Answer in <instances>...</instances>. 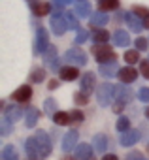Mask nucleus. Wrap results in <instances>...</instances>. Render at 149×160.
Masks as SVG:
<instances>
[{
    "label": "nucleus",
    "instance_id": "obj_1",
    "mask_svg": "<svg viewBox=\"0 0 149 160\" xmlns=\"http://www.w3.org/2000/svg\"><path fill=\"white\" fill-rule=\"evenodd\" d=\"M93 55L95 58L100 62V64H108V62H113L115 60V53L111 47H108L106 43H96L93 47Z\"/></svg>",
    "mask_w": 149,
    "mask_h": 160
},
{
    "label": "nucleus",
    "instance_id": "obj_10",
    "mask_svg": "<svg viewBox=\"0 0 149 160\" xmlns=\"http://www.w3.org/2000/svg\"><path fill=\"white\" fill-rule=\"evenodd\" d=\"M117 75H119V79H121L123 83H132V81H136V77H138V72H136L134 68L126 66V68H121Z\"/></svg>",
    "mask_w": 149,
    "mask_h": 160
},
{
    "label": "nucleus",
    "instance_id": "obj_32",
    "mask_svg": "<svg viewBox=\"0 0 149 160\" xmlns=\"http://www.w3.org/2000/svg\"><path fill=\"white\" fill-rule=\"evenodd\" d=\"M125 60H126L128 64L138 62V60H140V53H138V49H130V51H126V53H125Z\"/></svg>",
    "mask_w": 149,
    "mask_h": 160
},
{
    "label": "nucleus",
    "instance_id": "obj_6",
    "mask_svg": "<svg viewBox=\"0 0 149 160\" xmlns=\"http://www.w3.org/2000/svg\"><path fill=\"white\" fill-rule=\"evenodd\" d=\"M36 141H38V149H40V156H47L49 152H51V139H49V136L45 134V132H38L36 136Z\"/></svg>",
    "mask_w": 149,
    "mask_h": 160
},
{
    "label": "nucleus",
    "instance_id": "obj_21",
    "mask_svg": "<svg viewBox=\"0 0 149 160\" xmlns=\"http://www.w3.org/2000/svg\"><path fill=\"white\" fill-rule=\"evenodd\" d=\"M117 72H119V70H117L115 60H113V62H108V64H100V73H102L104 77H113Z\"/></svg>",
    "mask_w": 149,
    "mask_h": 160
},
{
    "label": "nucleus",
    "instance_id": "obj_41",
    "mask_svg": "<svg viewBox=\"0 0 149 160\" xmlns=\"http://www.w3.org/2000/svg\"><path fill=\"white\" fill-rule=\"evenodd\" d=\"M136 49L138 51H145L147 49V40L145 38H138L136 40Z\"/></svg>",
    "mask_w": 149,
    "mask_h": 160
},
{
    "label": "nucleus",
    "instance_id": "obj_34",
    "mask_svg": "<svg viewBox=\"0 0 149 160\" xmlns=\"http://www.w3.org/2000/svg\"><path fill=\"white\" fill-rule=\"evenodd\" d=\"M130 128V121L126 119V117H119V121H117V130L119 132H126Z\"/></svg>",
    "mask_w": 149,
    "mask_h": 160
},
{
    "label": "nucleus",
    "instance_id": "obj_50",
    "mask_svg": "<svg viewBox=\"0 0 149 160\" xmlns=\"http://www.w3.org/2000/svg\"><path fill=\"white\" fill-rule=\"evenodd\" d=\"M80 2H83V0H80Z\"/></svg>",
    "mask_w": 149,
    "mask_h": 160
},
{
    "label": "nucleus",
    "instance_id": "obj_16",
    "mask_svg": "<svg viewBox=\"0 0 149 160\" xmlns=\"http://www.w3.org/2000/svg\"><path fill=\"white\" fill-rule=\"evenodd\" d=\"M115 94H117V100L121 102V106H125L126 102H130V98L134 96V92L128 87H117L115 89Z\"/></svg>",
    "mask_w": 149,
    "mask_h": 160
},
{
    "label": "nucleus",
    "instance_id": "obj_3",
    "mask_svg": "<svg viewBox=\"0 0 149 160\" xmlns=\"http://www.w3.org/2000/svg\"><path fill=\"white\" fill-rule=\"evenodd\" d=\"M64 60L74 66H83V64H87V55L81 49H70V51H66Z\"/></svg>",
    "mask_w": 149,
    "mask_h": 160
},
{
    "label": "nucleus",
    "instance_id": "obj_8",
    "mask_svg": "<svg viewBox=\"0 0 149 160\" xmlns=\"http://www.w3.org/2000/svg\"><path fill=\"white\" fill-rule=\"evenodd\" d=\"M12 98H13L15 102H30V98H32V89H30L28 85H23V87H19V89L12 94Z\"/></svg>",
    "mask_w": 149,
    "mask_h": 160
},
{
    "label": "nucleus",
    "instance_id": "obj_15",
    "mask_svg": "<svg viewBox=\"0 0 149 160\" xmlns=\"http://www.w3.org/2000/svg\"><path fill=\"white\" fill-rule=\"evenodd\" d=\"M49 10H51V6H49L47 2H32V6H30V12H32L36 17L47 15V13H49Z\"/></svg>",
    "mask_w": 149,
    "mask_h": 160
},
{
    "label": "nucleus",
    "instance_id": "obj_29",
    "mask_svg": "<svg viewBox=\"0 0 149 160\" xmlns=\"http://www.w3.org/2000/svg\"><path fill=\"white\" fill-rule=\"evenodd\" d=\"M2 160H17V151L13 145H6L2 151Z\"/></svg>",
    "mask_w": 149,
    "mask_h": 160
},
{
    "label": "nucleus",
    "instance_id": "obj_43",
    "mask_svg": "<svg viewBox=\"0 0 149 160\" xmlns=\"http://www.w3.org/2000/svg\"><path fill=\"white\" fill-rule=\"evenodd\" d=\"M72 2V0H53V4L57 6V8H64V6H68Z\"/></svg>",
    "mask_w": 149,
    "mask_h": 160
},
{
    "label": "nucleus",
    "instance_id": "obj_5",
    "mask_svg": "<svg viewBox=\"0 0 149 160\" xmlns=\"http://www.w3.org/2000/svg\"><path fill=\"white\" fill-rule=\"evenodd\" d=\"M66 28H68V23H66L64 15L57 13V15L51 17V30H53L55 36H62V34L66 32Z\"/></svg>",
    "mask_w": 149,
    "mask_h": 160
},
{
    "label": "nucleus",
    "instance_id": "obj_42",
    "mask_svg": "<svg viewBox=\"0 0 149 160\" xmlns=\"http://www.w3.org/2000/svg\"><path fill=\"white\" fill-rule=\"evenodd\" d=\"M70 115H72V121H76V122H81L83 121V113L81 111H72Z\"/></svg>",
    "mask_w": 149,
    "mask_h": 160
},
{
    "label": "nucleus",
    "instance_id": "obj_27",
    "mask_svg": "<svg viewBox=\"0 0 149 160\" xmlns=\"http://www.w3.org/2000/svg\"><path fill=\"white\" fill-rule=\"evenodd\" d=\"M64 19H66V23H68V28L80 30V25H78V19H76V13H74V12H66V13H64Z\"/></svg>",
    "mask_w": 149,
    "mask_h": 160
},
{
    "label": "nucleus",
    "instance_id": "obj_35",
    "mask_svg": "<svg viewBox=\"0 0 149 160\" xmlns=\"http://www.w3.org/2000/svg\"><path fill=\"white\" fill-rule=\"evenodd\" d=\"M132 12H134L138 17H143V19L149 15V10H147V8H143V6H134V10H132Z\"/></svg>",
    "mask_w": 149,
    "mask_h": 160
},
{
    "label": "nucleus",
    "instance_id": "obj_26",
    "mask_svg": "<svg viewBox=\"0 0 149 160\" xmlns=\"http://www.w3.org/2000/svg\"><path fill=\"white\" fill-rule=\"evenodd\" d=\"M38 117H40V111H38L36 108H30V109H28V113H27V119H25L27 126H28V128H30V126H34V124L38 122Z\"/></svg>",
    "mask_w": 149,
    "mask_h": 160
},
{
    "label": "nucleus",
    "instance_id": "obj_13",
    "mask_svg": "<svg viewBox=\"0 0 149 160\" xmlns=\"http://www.w3.org/2000/svg\"><path fill=\"white\" fill-rule=\"evenodd\" d=\"M138 139H140V132H138V130H126V132H123V136H121V145L130 147V145H134Z\"/></svg>",
    "mask_w": 149,
    "mask_h": 160
},
{
    "label": "nucleus",
    "instance_id": "obj_18",
    "mask_svg": "<svg viewBox=\"0 0 149 160\" xmlns=\"http://www.w3.org/2000/svg\"><path fill=\"white\" fill-rule=\"evenodd\" d=\"M25 147H27V154H28L30 158L40 156V149H38V141H36V138H28V139L25 141Z\"/></svg>",
    "mask_w": 149,
    "mask_h": 160
},
{
    "label": "nucleus",
    "instance_id": "obj_19",
    "mask_svg": "<svg viewBox=\"0 0 149 160\" xmlns=\"http://www.w3.org/2000/svg\"><path fill=\"white\" fill-rule=\"evenodd\" d=\"M76 143H78V132H68L64 136V139H62V149L70 151V149L76 147Z\"/></svg>",
    "mask_w": 149,
    "mask_h": 160
},
{
    "label": "nucleus",
    "instance_id": "obj_46",
    "mask_svg": "<svg viewBox=\"0 0 149 160\" xmlns=\"http://www.w3.org/2000/svg\"><path fill=\"white\" fill-rule=\"evenodd\" d=\"M59 87V81L57 79H53V81H49V89H57Z\"/></svg>",
    "mask_w": 149,
    "mask_h": 160
},
{
    "label": "nucleus",
    "instance_id": "obj_7",
    "mask_svg": "<svg viewBox=\"0 0 149 160\" xmlns=\"http://www.w3.org/2000/svg\"><path fill=\"white\" fill-rule=\"evenodd\" d=\"M44 62H45V66H49L51 70L59 72V62H57V47H53V45H49V47H47V51L44 53Z\"/></svg>",
    "mask_w": 149,
    "mask_h": 160
},
{
    "label": "nucleus",
    "instance_id": "obj_49",
    "mask_svg": "<svg viewBox=\"0 0 149 160\" xmlns=\"http://www.w3.org/2000/svg\"><path fill=\"white\" fill-rule=\"evenodd\" d=\"M64 160H76V158H64Z\"/></svg>",
    "mask_w": 149,
    "mask_h": 160
},
{
    "label": "nucleus",
    "instance_id": "obj_22",
    "mask_svg": "<svg viewBox=\"0 0 149 160\" xmlns=\"http://www.w3.org/2000/svg\"><path fill=\"white\" fill-rule=\"evenodd\" d=\"M93 147H95V151L104 152V151L108 149V139H106V136H104V134L95 136V139H93Z\"/></svg>",
    "mask_w": 149,
    "mask_h": 160
},
{
    "label": "nucleus",
    "instance_id": "obj_25",
    "mask_svg": "<svg viewBox=\"0 0 149 160\" xmlns=\"http://www.w3.org/2000/svg\"><path fill=\"white\" fill-rule=\"evenodd\" d=\"M21 115H23V111H21L19 108H15V106H10V108L6 109V117H8L12 122H17V121L21 119Z\"/></svg>",
    "mask_w": 149,
    "mask_h": 160
},
{
    "label": "nucleus",
    "instance_id": "obj_38",
    "mask_svg": "<svg viewBox=\"0 0 149 160\" xmlns=\"http://www.w3.org/2000/svg\"><path fill=\"white\" fill-rule=\"evenodd\" d=\"M138 98H140L141 102H149V89H147V87H141V89L138 91Z\"/></svg>",
    "mask_w": 149,
    "mask_h": 160
},
{
    "label": "nucleus",
    "instance_id": "obj_23",
    "mask_svg": "<svg viewBox=\"0 0 149 160\" xmlns=\"http://www.w3.org/2000/svg\"><path fill=\"white\" fill-rule=\"evenodd\" d=\"M119 8V0H100L98 2V10L100 12H113Z\"/></svg>",
    "mask_w": 149,
    "mask_h": 160
},
{
    "label": "nucleus",
    "instance_id": "obj_30",
    "mask_svg": "<svg viewBox=\"0 0 149 160\" xmlns=\"http://www.w3.org/2000/svg\"><path fill=\"white\" fill-rule=\"evenodd\" d=\"M89 12H91V4H89V2H80V4H76V13H78V17H87Z\"/></svg>",
    "mask_w": 149,
    "mask_h": 160
},
{
    "label": "nucleus",
    "instance_id": "obj_39",
    "mask_svg": "<svg viewBox=\"0 0 149 160\" xmlns=\"http://www.w3.org/2000/svg\"><path fill=\"white\" fill-rule=\"evenodd\" d=\"M140 72H141V75H143L145 79H149V60L140 62Z\"/></svg>",
    "mask_w": 149,
    "mask_h": 160
},
{
    "label": "nucleus",
    "instance_id": "obj_12",
    "mask_svg": "<svg viewBox=\"0 0 149 160\" xmlns=\"http://www.w3.org/2000/svg\"><path fill=\"white\" fill-rule=\"evenodd\" d=\"M76 158H80V160H95L91 145H87V143L78 145V147H76Z\"/></svg>",
    "mask_w": 149,
    "mask_h": 160
},
{
    "label": "nucleus",
    "instance_id": "obj_20",
    "mask_svg": "<svg viewBox=\"0 0 149 160\" xmlns=\"http://www.w3.org/2000/svg\"><path fill=\"white\" fill-rule=\"evenodd\" d=\"M108 21H110V19H108L106 12H96V13L91 15V23H93L95 27H106Z\"/></svg>",
    "mask_w": 149,
    "mask_h": 160
},
{
    "label": "nucleus",
    "instance_id": "obj_33",
    "mask_svg": "<svg viewBox=\"0 0 149 160\" xmlns=\"http://www.w3.org/2000/svg\"><path fill=\"white\" fill-rule=\"evenodd\" d=\"M0 124H2V128H0L2 136H8V134H10V130H12V121L4 115V117H2V122H0Z\"/></svg>",
    "mask_w": 149,
    "mask_h": 160
},
{
    "label": "nucleus",
    "instance_id": "obj_36",
    "mask_svg": "<svg viewBox=\"0 0 149 160\" xmlns=\"http://www.w3.org/2000/svg\"><path fill=\"white\" fill-rule=\"evenodd\" d=\"M74 100H76V104H80V106H85L89 98H87V92H83V91H81V92H78V94H76V98H74Z\"/></svg>",
    "mask_w": 149,
    "mask_h": 160
},
{
    "label": "nucleus",
    "instance_id": "obj_9",
    "mask_svg": "<svg viewBox=\"0 0 149 160\" xmlns=\"http://www.w3.org/2000/svg\"><path fill=\"white\" fill-rule=\"evenodd\" d=\"M59 73H60V79H62V81H74V79L80 77V72H78L76 66H64V68L59 70Z\"/></svg>",
    "mask_w": 149,
    "mask_h": 160
},
{
    "label": "nucleus",
    "instance_id": "obj_31",
    "mask_svg": "<svg viewBox=\"0 0 149 160\" xmlns=\"http://www.w3.org/2000/svg\"><path fill=\"white\" fill-rule=\"evenodd\" d=\"M44 79H45V70H42V68H36L30 73V81L32 83H40V81H44Z\"/></svg>",
    "mask_w": 149,
    "mask_h": 160
},
{
    "label": "nucleus",
    "instance_id": "obj_4",
    "mask_svg": "<svg viewBox=\"0 0 149 160\" xmlns=\"http://www.w3.org/2000/svg\"><path fill=\"white\" fill-rule=\"evenodd\" d=\"M47 42H49V36H47V30L44 27H38L36 28V45H34V51L36 53H45L47 51Z\"/></svg>",
    "mask_w": 149,
    "mask_h": 160
},
{
    "label": "nucleus",
    "instance_id": "obj_44",
    "mask_svg": "<svg viewBox=\"0 0 149 160\" xmlns=\"http://www.w3.org/2000/svg\"><path fill=\"white\" fill-rule=\"evenodd\" d=\"M126 160H141V158H140V154H138V152H132V154H128V156H126Z\"/></svg>",
    "mask_w": 149,
    "mask_h": 160
},
{
    "label": "nucleus",
    "instance_id": "obj_11",
    "mask_svg": "<svg viewBox=\"0 0 149 160\" xmlns=\"http://www.w3.org/2000/svg\"><path fill=\"white\" fill-rule=\"evenodd\" d=\"M125 23L134 30V32H140L141 28H143V25H141V21L138 19V15L134 13V12H126L125 13Z\"/></svg>",
    "mask_w": 149,
    "mask_h": 160
},
{
    "label": "nucleus",
    "instance_id": "obj_2",
    "mask_svg": "<svg viewBox=\"0 0 149 160\" xmlns=\"http://www.w3.org/2000/svg\"><path fill=\"white\" fill-rule=\"evenodd\" d=\"M113 94H115V87H113L111 83H102V85H98V89H96V100H98L100 106H108V104L111 102Z\"/></svg>",
    "mask_w": 149,
    "mask_h": 160
},
{
    "label": "nucleus",
    "instance_id": "obj_45",
    "mask_svg": "<svg viewBox=\"0 0 149 160\" xmlns=\"http://www.w3.org/2000/svg\"><path fill=\"white\" fill-rule=\"evenodd\" d=\"M102 160H119V158H117L115 154H104V158H102Z\"/></svg>",
    "mask_w": 149,
    "mask_h": 160
},
{
    "label": "nucleus",
    "instance_id": "obj_14",
    "mask_svg": "<svg viewBox=\"0 0 149 160\" xmlns=\"http://www.w3.org/2000/svg\"><path fill=\"white\" fill-rule=\"evenodd\" d=\"M95 85H96L95 73H91V72H89V73H85V75L81 77V91H83V92H87V94H89V92L95 89Z\"/></svg>",
    "mask_w": 149,
    "mask_h": 160
},
{
    "label": "nucleus",
    "instance_id": "obj_47",
    "mask_svg": "<svg viewBox=\"0 0 149 160\" xmlns=\"http://www.w3.org/2000/svg\"><path fill=\"white\" fill-rule=\"evenodd\" d=\"M143 27H145V28H149V15L143 19Z\"/></svg>",
    "mask_w": 149,
    "mask_h": 160
},
{
    "label": "nucleus",
    "instance_id": "obj_17",
    "mask_svg": "<svg viewBox=\"0 0 149 160\" xmlns=\"http://www.w3.org/2000/svg\"><path fill=\"white\" fill-rule=\"evenodd\" d=\"M113 43L119 45V47H125L130 43V36L125 32V30H115L113 32Z\"/></svg>",
    "mask_w": 149,
    "mask_h": 160
},
{
    "label": "nucleus",
    "instance_id": "obj_40",
    "mask_svg": "<svg viewBox=\"0 0 149 160\" xmlns=\"http://www.w3.org/2000/svg\"><path fill=\"white\" fill-rule=\"evenodd\" d=\"M87 36H89V32H87V30H83V28H80V30H78V38H76V43H83V42L87 40Z\"/></svg>",
    "mask_w": 149,
    "mask_h": 160
},
{
    "label": "nucleus",
    "instance_id": "obj_28",
    "mask_svg": "<svg viewBox=\"0 0 149 160\" xmlns=\"http://www.w3.org/2000/svg\"><path fill=\"white\" fill-rule=\"evenodd\" d=\"M110 40V34H108V30H95V34H93V42L95 43H106Z\"/></svg>",
    "mask_w": 149,
    "mask_h": 160
},
{
    "label": "nucleus",
    "instance_id": "obj_37",
    "mask_svg": "<svg viewBox=\"0 0 149 160\" xmlns=\"http://www.w3.org/2000/svg\"><path fill=\"white\" fill-rule=\"evenodd\" d=\"M44 108H45V113H57V111H55V109H57V104H55V100H51V98L45 100V106H44Z\"/></svg>",
    "mask_w": 149,
    "mask_h": 160
},
{
    "label": "nucleus",
    "instance_id": "obj_48",
    "mask_svg": "<svg viewBox=\"0 0 149 160\" xmlns=\"http://www.w3.org/2000/svg\"><path fill=\"white\" fill-rule=\"evenodd\" d=\"M145 117H147V119H149V108H147V109H145Z\"/></svg>",
    "mask_w": 149,
    "mask_h": 160
},
{
    "label": "nucleus",
    "instance_id": "obj_24",
    "mask_svg": "<svg viewBox=\"0 0 149 160\" xmlns=\"http://www.w3.org/2000/svg\"><path fill=\"white\" fill-rule=\"evenodd\" d=\"M53 121H55V124L66 126L72 121V115L70 113H64V111H57V113H53Z\"/></svg>",
    "mask_w": 149,
    "mask_h": 160
}]
</instances>
